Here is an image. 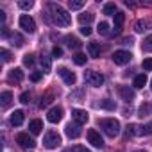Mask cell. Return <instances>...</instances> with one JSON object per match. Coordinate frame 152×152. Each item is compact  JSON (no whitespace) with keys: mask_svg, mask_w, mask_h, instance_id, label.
Instances as JSON below:
<instances>
[{"mask_svg":"<svg viewBox=\"0 0 152 152\" xmlns=\"http://www.w3.org/2000/svg\"><path fill=\"white\" fill-rule=\"evenodd\" d=\"M0 22H2V23L6 22V13L4 11H0Z\"/></svg>","mask_w":152,"mask_h":152,"instance_id":"45","label":"cell"},{"mask_svg":"<svg viewBox=\"0 0 152 152\" xmlns=\"http://www.w3.org/2000/svg\"><path fill=\"white\" fill-rule=\"evenodd\" d=\"M143 70H147V72H150V70H152V57L143 59Z\"/></svg>","mask_w":152,"mask_h":152,"instance_id":"39","label":"cell"},{"mask_svg":"<svg viewBox=\"0 0 152 152\" xmlns=\"http://www.w3.org/2000/svg\"><path fill=\"white\" fill-rule=\"evenodd\" d=\"M88 54H90V57H99L100 56V47H99V43H88Z\"/></svg>","mask_w":152,"mask_h":152,"instance_id":"20","label":"cell"},{"mask_svg":"<svg viewBox=\"0 0 152 152\" xmlns=\"http://www.w3.org/2000/svg\"><path fill=\"white\" fill-rule=\"evenodd\" d=\"M72 152H90L86 147H83V145H73L72 147Z\"/></svg>","mask_w":152,"mask_h":152,"instance_id":"41","label":"cell"},{"mask_svg":"<svg viewBox=\"0 0 152 152\" xmlns=\"http://www.w3.org/2000/svg\"><path fill=\"white\" fill-rule=\"evenodd\" d=\"M52 56H54V57H61V56H63V48L54 47V48H52Z\"/></svg>","mask_w":152,"mask_h":152,"instance_id":"42","label":"cell"},{"mask_svg":"<svg viewBox=\"0 0 152 152\" xmlns=\"http://www.w3.org/2000/svg\"><path fill=\"white\" fill-rule=\"evenodd\" d=\"M72 116H73L75 124H79V125H83V124H86L90 120V115L84 109H72Z\"/></svg>","mask_w":152,"mask_h":152,"instance_id":"10","label":"cell"},{"mask_svg":"<svg viewBox=\"0 0 152 152\" xmlns=\"http://www.w3.org/2000/svg\"><path fill=\"white\" fill-rule=\"evenodd\" d=\"M93 15L91 13H83V15H79V22H81V25L83 27H88V23H91L93 22Z\"/></svg>","mask_w":152,"mask_h":152,"instance_id":"22","label":"cell"},{"mask_svg":"<svg viewBox=\"0 0 152 152\" xmlns=\"http://www.w3.org/2000/svg\"><path fill=\"white\" fill-rule=\"evenodd\" d=\"M48 11L52 13V20L57 25H61V27H70L72 25V16L59 4H48Z\"/></svg>","mask_w":152,"mask_h":152,"instance_id":"1","label":"cell"},{"mask_svg":"<svg viewBox=\"0 0 152 152\" xmlns=\"http://www.w3.org/2000/svg\"><path fill=\"white\" fill-rule=\"evenodd\" d=\"M57 73L61 75V79L68 84V86H73L75 83H77V77H75V73L73 72H70L68 68H64V66H61L59 70H57Z\"/></svg>","mask_w":152,"mask_h":152,"instance_id":"7","label":"cell"},{"mask_svg":"<svg viewBox=\"0 0 152 152\" xmlns=\"http://www.w3.org/2000/svg\"><path fill=\"white\" fill-rule=\"evenodd\" d=\"M124 22H125V15L118 11V13L115 15V25H113V32H115V34H120V32H122Z\"/></svg>","mask_w":152,"mask_h":152,"instance_id":"15","label":"cell"},{"mask_svg":"<svg viewBox=\"0 0 152 152\" xmlns=\"http://www.w3.org/2000/svg\"><path fill=\"white\" fill-rule=\"evenodd\" d=\"M0 56H2L4 63H9V61H11V54H9V50H6V48L0 50Z\"/></svg>","mask_w":152,"mask_h":152,"instance_id":"38","label":"cell"},{"mask_svg":"<svg viewBox=\"0 0 152 152\" xmlns=\"http://www.w3.org/2000/svg\"><path fill=\"white\" fill-rule=\"evenodd\" d=\"M41 129H43V122H41V120L36 118V120H31V122H29V131H31L32 134H39Z\"/></svg>","mask_w":152,"mask_h":152,"instance_id":"17","label":"cell"},{"mask_svg":"<svg viewBox=\"0 0 152 152\" xmlns=\"http://www.w3.org/2000/svg\"><path fill=\"white\" fill-rule=\"evenodd\" d=\"M147 27H148V22H145V20L136 22V32H143V31H147Z\"/></svg>","mask_w":152,"mask_h":152,"instance_id":"33","label":"cell"},{"mask_svg":"<svg viewBox=\"0 0 152 152\" xmlns=\"http://www.w3.org/2000/svg\"><path fill=\"white\" fill-rule=\"evenodd\" d=\"M83 6H84V2H83V0H70V2H68V7H70L72 11L83 9Z\"/></svg>","mask_w":152,"mask_h":152,"instance_id":"28","label":"cell"},{"mask_svg":"<svg viewBox=\"0 0 152 152\" xmlns=\"http://www.w3.org/2000/svg\"><path fill=\"white\" fill-rule=\"evenodd\" d=\"M102 13L104 15H116V4L115 2H109V4H104V7H102Z\"/></svg>","mask_w":152,"mask_h":152,"instance_id":"24","label":"cell"},{"mask_svg":"<svg viewBox=\"0 0 152 152\" xmlns=\"http://www.w3.org/2000/svg\"><path fill=\"white\" fill-rule=\"evenodd\" d=\"M52 100H54V95H52V93H47L45 97H41V102H39V107H47V106H48V104H50Z\"/></svg>","mask_w":152,"mask_h":152,"instance_id":"30","label":"cell"},{"mask_svg":"<svg viewBox=\"0 0 152 152\" xmlns=\"http://www.w3.org/2000/svg\"><path fill=\"white\" fill-rule=\"evenodd\" d=\"M23 64L25 66H32L34 64V56L32 54H25L23 56Z\"/></svg>","mask_w":152,"mask_h":152,"instance_id":"36","label":"cell"},{"mask_svg":"<svg viewBox=\"0 0 152 152\" xmlns=\"http://www.w3.org/2000/svg\"><path fill=\"white\" fill-rule=\"evenodd\" d=\"M136 134L138 136H148V134H152V122L150 124H145L143 127H138L136 125Z\"/></svg>","mask_w":152,"mask_h":152,"instance_id":"18","label":"cell"},{"mask_svg":"<svg viewBox=\"0 0 152 152\" xmlns=\"http://www.w3.org/2000/svg\"><path fill=\"white\" fill-rule=\"evenodd\" d=\"M23 120H25V113L22 111V109H16L13 115H11V125H22L23 124Z\"/></svg>","mask_w":152,"mask_h":152,"instance_id":"16","label":"cell"},{"mask_svg":"<svg viewBox=\"0 0 152 152\" xmlns=\"http://www.w3.org/2000/svg\"><path fill=\"white\" fill-rule=\"evenodd\" d=\"M100 107L106 109V111H115V109H116V104H115V100H111V99H104V100H100Z\"/></svg>","mask_w":152,"mask_h":152,"instance_id":"23","label":"cell"},{"mask_svg":"<svg viewBox=\"0 0 152 152\" xmlns=\"http://www.w3.org/2000/svg\"><path fill=\"white\" fill-rule=\"evenodd\" d=\"M20 27H22L25 32L32 34V32L36 31V22H34L29 15H22V16H20Z\"/></svg>","mask_w":152,"mask_h":152,"instance_id":"5","label":"cell"},{"mask_svg":"<svg viewBox=\"0 0 152 152\" xmlns=\"http://www.w3.org/2000/svg\"><path fill=\"white\" fill-rule=\"evenodd\" d=\"M64 132H66L68 138L75 140V138L81 136V125H79V124H68V125L64 127Z\"/></svg>","mask_w":152,"mask_h":152,"instance_id":"14","label":"cell"},{"mask_svg":"<svg viewBox=\"0 0 152 152\" xmlns=\"http://www.w3.org/2000/svg\"><path fill=\"white\" fill-rule=\"evenodd\" d=\"M136 152H145V150H136Z\"/></svg>","mask_w":152,"mask_h":152,"instance_id":"46","label":"cell"},{"mask_svg":"<svg viewBox=\"0 0 152 152\" xmlns=\"http://www.w3.org/2000/svg\"><path fill=\"white\" fill-rule=\"evenodd\" d=\"M145 84H147V75H145V73L136 75L134 81H132V86H134V88H143Z\"/></svg>","mask_w":152,"mask_h":152,"instance_id":"19","label":"cell"},{"mask_svg":"<svg viewBox=\"0 0 152 152\" xmlns=\"http://www.w3.org/2000/svg\"><path fill=\"white\" fill-rule=\"evenodd\" d=\"M59 145H61V136L56 131H48L45 134V138H43V147L48 148V150H52V148H57Z\"/></svg>","mask_w":152,"mask_h":152,"instance_id":"4","label":"cell"},{"mask_svg":"<svg viewBox=\"0 0 152 152\" xmlns=\"http://www.w3.org/2000/svg\"><path fill=\"white\" fill-rule=\"evenodd\" d=\"M18 6H20L22 9H31V7L34 6V2H32V0H20Z\"/></svg>","mask_w":152,"mask_h":152,"instance_id":"35","label":"cell"},{"mask_svg":"<svg viewBox=\"0 0 152 152\" xmlns=\"http://www.w3.org/2000/svg\"><path fill=\"white\" fill-rule=\"evenodd\" d=\"M61 118H63V107H59V106L52 107V109L48 111V115H47V120H48L50 124H57Z\"/></svg>","mask_w":152,"mask_h":152,"instance_id":"13","label":"cell"},{"mask_svg":"<svg viewBox=\"0 0 152 152\" xmlns=\"http://www.w3.org/2000/svg\"><path fill=\"white\" fill-rule=\"evenodd\" d=\"M148 113H150V106H148V104H143V106L138 109V116H141V118H143V116H147Z\"/></svg>","mask_w":152,"mask_h":152,"instance_id":"34","label":"cell"},{"mask_svg":"<svg viewBox=\"0 0 152 152\" xmlns=\"http://www.w3.org/2000/svg\"><path fill=\"white\" fill-rule=\"evenodd\" d=\"M41 77H43V72H32V73H31V81H32V83L41 81Z\"/></svg>","mask_w":152,"mask_h":152,"instance_id":"37","label":"cell"},{"mask_svg":"<svg viewBox=\"0 0 152 152\" xmlns=\"http://www.w3.org/2000/svg\"><path fill=\"white\" fill-rule=\"evenodd\" d=\"M86 136H88V141H90L93 147H97V148H102V147H104V140H102V136H100V132H99V131L90 129Z\"/></svg>","mask_w":152,"mask_h":152,"instance_id":"9","label":"cell"},{"mask_svg":"<svg viewBox=\"0 0 152 152\" xmlns=\"http://www.w3.org/2000/svg\"><path fill=\"white\" fill-rule=\"evenodd\" d=\"M7 81L11 84H20L23 81V72H22V68H13L9 72V75H7Z\"/></svg>","mask_w":152,"mask_h":152,"instance_id":"12","label":"cell"},{"mask_svg":"<svg viewBox=\"0 0 152 152\" xmlns=\"http://www.w3.org/2000/svg\"><path fill=\"white\" fill-rule=\"evenodd\" d=\"M81 34L90 36V34H91V29H90V27H81Z\"/></svg>","mask_w":152,"mask_h":152,"instance_id":"43","label":"cell"},{"mask_svg":"<svg viewBox=\"0 0 152 152\" xmlns=\"http://www.w3.org/2000/svg\"><path fill=\"white\" fill-rule=\"evenodd\" d=\"M11 41H13V45H16V47H22V45L25 43V41H23V38H22L20 34H16V32H15V34H11Z\"/></svg>","mask_w":152,"mask_h":152,"instance_id":"32","label":"cell"},{"mask_svg":"<svg viewBox=\"0 0 152 152\" xmlns=\"http://www.w3.org/2000/svg\"><path fill=\"white\" fill-rule=\"evenodd\" d=\"M16 143H18L20 147H23V148H34V147H36V141H34L27 132L16 134Z\"/></svg>","mask_w":152,"mask_h":152,"instance_id":"6","label":"cell"},{"mask_svg":"<svg viewBox=\"0 0 152 152\" xmlns=\"http://www.w3.org/2000/svg\"><path fill=\"white\" fill-rule=\"evenodd\" d=\"M97 32H99L100 36H107V34H109V23H107V22H100L99 27H97Z\"/></svg>","mask_w":152,"mask_h":152,"instance_id":"25","label":"cell"},{"mask_svg":"<svg viewBox=\"0 0 152 152\" xmlns=\"http://www.w3.org/2000/svg\"><path fill=\"white\" fill-rule=\"evenodd\" d=\"M84 81L93 88H100L104 84V75L100 72H95V70H86L84 72Z\"/></svg>","mask_w":152,"mask_h":152,"instance_id":"3","label":"cell"},{"mask_svg":"<svg viewBox=\"0 0 152 152\" xmlns=\"http://www.w3.org/2000/svg\"><path fill=\"white\" fill-rule=\"evenodd\" d=\"M11 99H13L11 91H4L2 97H0V100H2V107H7V106L11 104Z\"/></svg>","mask_w":152,"mask_h":152,"instance_id":"27","label":"cell"},{"mask_svg":"<svg viewBox=\"0 0 152 152\" xmlns=\"http://www.w3.org/2000/svg\"><path fill=\"white\" fill-rule=\"evenodd\" d=\"M141 48H143L145 52H152V36H147V38L143 39V45H141Z\"/></svg>","mask_w":152,"mask_h":152,"instance_id":"31","label":"cell"},{"mask_svg":"<svg viewBox=\"0 0 152 152\" xmlns=\"http://www.w3.org/2000/svg\"><path fill=\"white\" fill-rule=\"evenodd\" d=\"M150 88H152V81H150Z\"/></svg>","mask_w":152,"mask_h":152,"instance_id":"47","label":"cell"},{"mask_svg":"<svg viewBox=\"0 0 152 152\" xmlns=\"http://www.w3.org/2000/svg\"><path fill=\"white\" fill-rule=\"evenodd\" d=\"M100 129L109 138H115V136L120 134V122L115 120V118H104V120H100Z\"/></svg>","mask_w":152,"mask_h":152,"instance_id":"2","label":"cell"},{"mask_svg":"<svg viewBox=\"0 0 152 152\" xmlns=\"http://www.w3.org/2000/svg\"><path fill=\"white\" fill-rule=\"evenodd\" d=\"M29 100H31V93L25 91V93L20 95V102H22V104H29Z\"/></svg>","mask_w":152,"mask_h":152,"instance_id":"40","label":"cell"},{"mask_svg":"<svg viewBox=\"0 0 152 152\" xmlns=\"http://www.w3.org/2000/svg\"><path fill=\"white\" fill-rule=\"evenodd\" d=\"M66 45L70 48H79L81 47V41L77 38H73V36H66Z\"/></svg>","mask_w":152,"mask_h":152,"instance_id":"26","label":"cell"},{"mask_svg":"<svg viewBox=\"0 0 152 152\" xmlns=\"http://www.w3.org/2000/svg\"><path fill=\"white\" fill-rule=\"evenodd\" d=\"M2 36H4V38H7V36H9V31H7V27H6V25L2 27Z\"/></svg>","mask_w":152,"mask_h":152,"instance_id":"44","label":"cell"},{"mask_svg":"<svg viewBox=\"0 0 152 152\" xmlns=\"http://www.w3.org/2000/svg\"><path fill=\"white\" fill-rule=\"evenodd\" d=\"M118 95L122 97V100H125L129 104L134 100V90L129 86H118Z\"/></svg>","mask_w":152,"mask_h":152,"instance_id":"11","label":"cell"},{"mask_svg":"<svg viewBox=\"0 0 152 152\" xmlns=\"http://www.w3.org/2000/svg\"><path fill=\"white\" fill-rule=\"evenodd\" d=\"M86 59H88V57H86L84 54H81V52H77V54L73 56V63H75V64H79V66L86 64Z\"/></svg>","mask_w":152,"mask_h":152,"instance_id":"29","label":"cell"},{"mask_svg":"<svg viewBox=\"0 0 152 152\" xmlns=\"http://www.w3.org/2000/svg\"><path fill=\"white\" fill-rule=\"evenodd\" d=\"M132 59V56H131V52H127V50H116L115 54H113V61H115V64H127L129 61Z\"/></svg>","mask_w":152,"mask_h":152,"instance_id":"8","label":"cell"},{"mask_svg":"<svg viewBox=\"0 0 152 152\" xmlns=\"http://www.w3.org/2000/svg\"><path fill=\"white\" fill-rule=\"evenodd\" d=\"M39 63H41V70H43V73H48L50 68H52V61H50V57L41 56V57H39Z\"/></svg>","mask_w":152,"mask_h":152,"instance_id":"21","label":"cell"}]
</instances>
